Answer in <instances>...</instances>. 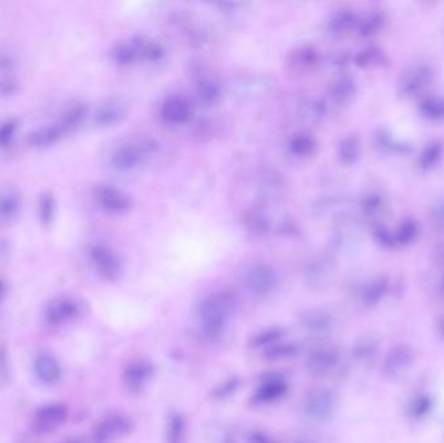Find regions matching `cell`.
I'll list each match as a JSON object with an SVG mask.
<instances>
[{
    "mask_svg": "<svg viewBox=\"0 0 444 443\" xmlns=\"http://www.w3.org/2000/svg\"><path fill=\"white\" fill-rule=\"evenodd\" d=\"M234 306V295L227 292L210 294L199 304L200 331L207 340H217L225 334Z\"/></svg>",
    "mask_w": 444,
    "mask_h": 443,
    "instance_id": "6da1fadb",
    "label": "cell"
},
{
    "mask_svg": "<svg viewBox=\"0 0 444 443\" xmlns=\"http://www.w3.org/2000/svg\"><path fill=\"white\" fill-rule=\"evenodd\" d=\"M156 150L158 144L151 138L128 142L114 150L111 156V164L118 172H130L144 164V161Z\"/></svg>",
    "mask_w": 444,
    "mask_h": 443,
    "instance_id": "7a4b0ae2",
    "label": "cell"
},
{
    "mask_svg": "<svg viewBox=\"0 0 444 443\" xmlns=\"http://www.w3.org/2000/svg\"><path fill=\"white\" fill-rule=\"evenodd\" d=\"M338 405V396L330 389H317L304 399V414L314 420L329 419Z\"/></svg>",
    "mask_w": 444,
    "mask_h": 443,
    "instance_id": "3957f363",
    "label": "cell"
},
{
    "mask_svg": "<svg viewBox=\"0 0 444 443\" xmlns=\"http://www.w3.org/2000/svg\"><path fill=\"white\" fill-rule=\"evenodd\" d=\"M90 259L96 272L107 281H116L123 272L118 255L109 246L98 243L90 248Z\"/></svg>",
    "mask_w": 444,
    "mask_h": 443,
    "instance_id": "277c9868",
    "label": "cell"
},
{
    "mask_svg": "<svg viewBox=\"0 0 444 443\" xmlns=\"http://www.w3.org/2000/svg\"><path fill=\"white\" fill-rule=\"evenodd\" d=\"M280 283L278 274L270 265H252L246 273L247 289L256 296H266L275 292Z\"/></svg>",
    "mask_w": 444,
    "mask_h": 443,
    "instance_id": "5b68a950",
    "label": "cell"
},
{
    "mask_svg": "<svg viewBox=\"0 0 444 443\" xmlns=\"http://www.w3.org/2000/svg\"><path fill=\"white\" fill-rule=\"evenodd\" d=\"M94 197L99 207L112 215H123L132 208V198L111 185L96 186Z\"/></svg>",
    "mask_w": 444,
    "mask_h": 443,
    "instance_id": "8992f818",
    "label": "cell"
},
{
    "mask_svg": "<svg viewBox=\"0 0 444 443\" xmlns=\"http://www.w3.org/2000/svg\"><path fill=\"white\" fill-rule=\"evenodd\" d=\"M340 359V351L335 346H319L309 352L307 367L316 375H326L339 366Z\"/></svg>",
    "mask_w": 444,
    "mask_h": 443,
    "instance_id": "52a82bcc",
    "label": "cell"
},
{
    "mask_svg": "<svg viewBox=\"0 0 444 443\" xmlns=\"http://www.w3.org/2000/svg\"><path fill=\"white\" fill-rule=\"evenodd\" d=\"M415 361V352L406 345H397L388 351L383 361V373L386 377L395 378L408 370Z\"/></svg>",
    "mask_w": 444,
    "mask_h": 443,
    "instance_id": "ba28073f",
    "label": "cell"
},
{
    "mask_svg": "<svg viewBox=\"0 0 444 443\" xmlns=\"http://www.w3.org/2000/svg\"><path fill=\"white\" fill-rule=\"evenodd\" d=\"M132 428V421L128 417L123 415H108L96 425L95 435L99 441H114L130 433Z\"/></svg>",
    "mask_w": 444,
    "mask_h": 443,
    "instance_id": "9c48e42d",
    "label": "cell"
},
{
    "mask_svg": "<svg viewBox=\"0 0 444 443\" xmlns=\"http://www.w3.org/2000/svg\"><path fill=\"white\" fill-rule=\"evenodd\" d=\"M287 389L289 385L281 376L275 375L265 378L256 389L255 394L252 396V403L255 405H272L286 396Z\"/></svg>",
    "mask_w": 444,
    "mask_h": 443,
    "instance_id": "30bf717a",
    "label": "cell"
},
{
    "mask_svg": "<svg viewBox=\"0 0 444 443\" xmlns=\"http://www.w3.org/2000/svg\"><path fill=\"white\" fill-rule=\"evenodd\" d=\"M68 410L63 405H49L40 408L34 416L33 426L39 433H49L66 423Z\"/></svg>",
    "mask_w": 444,
    "mask_h": 443,
    "instance_id": "8fae6325",
    "label": "cell"
},
{
    "mask_svg": "<svg viewBox=\"0 0 444 443\" xmlns=\"http://www.w3.org/2000/svg\"><path fill=\"white\" fill-rule=\"evenodd\" d=\"M161 117L164 121L171 125L186 123L192 116V107L187 99L182 96H170L160 110Z\"/></svg>",
    "mask_w": 444,
    "mask_h": 443,
    "instance_id": "7c38bea8",
    "label": "cell"
},
{
    "mask_svg": "<svg viewBox=\"0 0 444 443\" xmlns=\"http://www.w3.org/2000/svg\"><path fill=\"white\" fill-rule=\"evenodd\" d=\"M153 372L151 363L146 360L132 361L123 372V384L130 391H141L151 380Z\"/></svg>",
    "mask_w": 444,
    "mask_h": 443,
    "instance_id": "4fadbf2b",
    "label": "cell"
},
{
    "mask_svg": "<svg viewBox=\"0 0 444 443\" xmlns=\"http://www.w3.org/2000/svg\"><path fill=\"white\" fill-rule=\"evenodd\" d=\"M128 114V104L123 99L111 98L100 104L94 114L95 123L100 126H112L123 121Z\"/></svg>",
    "mask_w": 444,
    "mask_h": 443,
    "instance_id": "5bb4252c",
    "label": "cell"
},
{
    "mask_svg": "<svg viewBox=\"0 0 444 443\" xmlns=\"http://www.w3.org/2000/svg\"><path fill=\"white\" fill-rule=\"evenodd\" d=\"M143 43L144 38L142 37H135L117 43L112 51L114 61L120 66H129L135 60H142Z\"/></svg>",
    "mask_w": 444,
    "mask_h": 443,
    "instance_id": "9a60e30c",
    "label": "cell"
},
{
    "mask_svg": "<svg viewBox=\"0 0 444 443\" xmlns=\"http://www.w3.org/2000/svg\"><path fill=\"white\" fill-rule=\"evenodd\" d=\"M34 370L37 377L47 385L56 384L59 378L61 376V368L59 366L56 359L47 352H43L36 359Z\"/></svg>",
    "mask_w": 444,
    "mask_h": 443,
    "instance_id": "2e32d148",
    "label": "cell"
},
{
    "mask_svg": "<svg viewBox=\"0 0 444 443\" xmlns=\"http://www.w3.org/2000/svg\"><path fill=\"white\" fill-rule=\"evenodd\" d=\"M303 329L311 331L313 334H322L331 329L334 320L329 312L322 310H311L304 312L300 317Z\"/></svg>",
    "mask_w": 444,
    "mask_h": 443,
    "instance_id": "e0dca14e",
    "label": "cell"
},
{
    "mask_svg": "<svg viewBox=\"0 0 444 443\" xmlns=\"http://www.w3.org/2000/svg\"><path fill=\"white\" fill-rule=\"evenodd\" d=\"M79 313V307L76 302L73 301H59V302L54 303L47 312V319L51 324L54 325H59V324H63L66 321L72 320L73 317L78 316Z\"/></svg>",
    "mask_w": 444,
    "mask_h": 443,
    "instance_id": "ac0fdd59",
    "label": "cell"
},
{
    "mask_svg": "<svg viewBox=\"0 0 444 443\" xmlns=\"http://www.w3.org/2000/svg\"><path fill=\"white\" fill-rule=\"evenodd\" d=\"M430 81V73L426 68H413L412 70L406 72L403 77V82L401 87L403 91L408 95L417 94L422 87L427 85V82Z\"/></svg>",
    "mask_w": 444,
    "mask_h": 443,
    "instance_id": "d6986e66",
    "label": "cell"
},
{
    "mask_svg": "<svg viewBox=\"0 0 444 443\" xmlns=\"http://www.w3.org/2000/svg\"><path fill=\"white\" fill-rule=\"evenodd\" d=\"M331 272L330 260L328 257H316L307 268V281L313 286H321L329 278Z\"/></svg>",
    "mask_w": 444,
    "mask_h": 443,
    "instance_id": "ffe728a7",
    "label": "cell"
},
{
    "mask_svg": "<svg viewBox=\"0 0 444 443\" xmlns=\"http://www.w3.org/2000/svg\"><path fill=\"white\" fill-rule=\"evenodd\" d=\"M63 135H64V132H63L61 126L59 123H54V125L43 126V128L33 133L30 135V142L36 147H48V146L55 144Z\"/></svg>",
    "mask_w": 444,
    "mask_h": 443,
    "instance_id": "44dd1931",
    "label": "cell"
},
{
    "mask_svg": "<svg viewBox=\"0 0 444 443\" xmlns=\"http://www.w3.org/2000/svg\"><path fill=\"white\" fill-rule=\"evenodd\" d=\"M199 100L206 105L218 103L222 96V87L213 78H203L198 82L197 87Z\"/></svg>",
    "mask_w": 444,
    "mask_h": 443,
    "instance_id": "7402d4cb",
    "label": "cell"
},
{
    "mask_svg": "<svg viewBox=\"0 0 444 443\" xmlns=\"http://www.w3.org/2000/svg\"><path fill=\"white\" fill-rule=\"evenodd\" d=\"M431 408H433L431 398L424 393H418L408 402L406 415L409 416L412 420H422L430 414Z\"/></svg>",
    "mask_w": 444,
    "mask_h": 443,
    "instance_id": "603a6c76",
    "label": "cell"
},
{
    "mask_svg": "<svg viewBox=\"0 0 444 443\" xmlns=\"http://www.w3.org/2000/svg\"><path fill=\"white\" fill-rule=\"evenodd\" d=\"M290 151L299 158L311 156L317 149V142L311 134L307 133H298L295 134L290 141Z\"/></svg>",
    "mask_w": 444,
    "mask_h": 443,
    "instance_id": "cb8c5ba5",
    "label": "cell"
},
{
    "mask_svg": "<svg viewBox=\"0 0 444 443\" xmlns=\"http://www.w3.org/2000/svg\"><path fill=\"white\" fill-rule=\"evenodd\" d=\"M245 224L250 232L255 236H264L270 230V221L261 212L260 207H254L245 216Z\"/></svg>",
    "mask_w": 444,
    "mask_h": 443,
    "instance_id": "d4e9b609",
    "label": "cell"
},
{
    "mask_svg": "<svg viewBox=\"0 0 444 443\" xmlns=\"http://www.w3.org/2000/svg\"><path fill=\"white\" fill-rule=\"evenodd\" d=\"M355 91H356L355 82L351 78L343 77L332 84L330 95L335 103L344 104L350 102L351 98L355 95Z\"/></svg>",
    "mask_w": 444,
    "mask_h": 443,
    "instance_id": "484cf974",
    "label": "cell"
},
{
    "mask_svg": "<svg viewBox=\"0 0 444 443\" xmlns=\"http://www.w3.org/2000/svg\"><path fill=\"white\" fill-rule=\"evenodd\" d=\"M378 352V342L373 337H364L356 342L353 347V356L361 363H369L376 358Z\"/></svg>",
    "mask_w": 444,
    "mask_h": 443,
    "instance_id": "4316f807",
    "label": "cell"
},
{
    "mask_svg": "<svg viewBox=\"0 0 444 443\" xmlns=\"http://www.w3.org/2000/svg\"><path fill=\"white\" fill-rule=\"evenodd\" d=\"M388 290V281L385 278H378L364 289L361 299L365 307H374L377 303L381 302L385 292Z\"/></svg>",
    "mask_w": 444,
    "mask_h": 443,
    "instance_id": "83f0119b",
    "label": "cell"
},
{
    "mask_svg": "<svg viewBox=\"0 0 444 443\" xmlns=\"http://www.w3.org/2000/svg\"><path fill=\"white\" fill-rule=\"evenodd\" d=\"M86 116V108L84 105H75L72 108H69L66 114H63V117L60 119L59 125L61 126L64 134L69 132L76 130L77 128L84 123Z\"/></svg>",
    "mask_w": 444,
    "mask_h": 443,
    "instance_id": "f1b7e54d",
    "label": "cell"
},
{
    "mask_svg": "<svg viewBox=\"0 0 444 443\" xmlns=\"http://www.w3.org/2000/svg\"><path fill=\"white\" fill-rule=\"evenodd\" d=\"M284 331L278 328H270V329H265L260 333L255 334L251 340H250V346L252 349H268L270 346H273L275 343H278L280 340L282 338Z\"/></svg>",
    "mask_w": 444,
    "mask_h": 443,
    "instance_id": "f546056e",
    "label": "cell"
},
{
    "mask_svg": "<svg viewBox=\"0 0 444 443\" xmlns=\"http://www.w3.org/2000/svg\"><path fill=\"white\" fill-rule=\"evenodd\" d=\"M356 24H358V19L355 13L347 10H339L330 20V29L331 31L335 34H344L350 31Z\"/></svg>",
    "mask_w": 444,
    "mask_h": 443,
    "instance_id": "4dcf8cb0",
    "label": "cell"
},
{
    "mask_svg": "<svg viewBox=\"0 0 444 443\" xmlns=\"http://www.w3.org/2000/svg\"><path fill=\"white\" fill-rule=\"evenodd\" d=\"M298 354V346L293 343H275L263 351V356L266 360H284L293 358Z\"/></svg>",
    "mask_w": 444,
    "mask_h": 443,
    "instance_id": "1f68e13d",
    "label": "cell"
},
{
    "mask_svg": "<svg viewBox=\"0 0 444 443\" xmlns=\"http://www.w3.org/2000/svg\"><path fill=\"white\" fill-rule=\"evenodd\" d=\"M236 90L234 93L242 98H247V96H254L256 95L263 94L261 91V87L264 86L265 82L257 80V78H243V80H239L238 82H236Z\"/></svg>",
    "mask_w": 444,
    "mask_h": 443,
    "instance_id": "d6a6232c",
    "label": "cell"
},
{
    "mask_svg": "<svg viewBox=\"0 0 444 443\" xmlns=\"http://www.w3.org/2000/svg\"><path fill=\"white\" fill-rule=\"evenodd\" d=\"M319 61V52L312 46H303L293 54V63L302 68H309Z\"/></svg>",
    "mask_w": 444,
    "mask_h": 443,
    "instance_id": "836d02e7",
    "label": "cell"
},
{
    "mask_svg": "<svg viewBox=\"0 0 444 443\" xmlns=\"http://www.w3.org/2000/svg\"><path fill=\"white\" fill-rule=\"evenodd\" d=\"M339 159L346 163L351 164L358 159L359 156V141L356 137H347L339 144Z\"/></svg>",
    "mask_w": 444,
    "mask_h": 443,
    "instance_id": "e575fe53",
    "label": "cell"
},
{
    "mask_svg": "<svg viewBox=\"0 0 444 443\" xmlns=\"http://www.w3.org/2000/svg\"><path fill=\"white\" fill-rule=\"evenodd\" d=\"M186 430V421L183 416L180 414H173L170 416L168 423V441L169 443H181L183 434Z\"/></svg>",
    "mask_w": 444,
    "mask_h": 443,
    "instance_id": "d590c367",
    "label": "cell"
},
{
    "mask_svg": "<svg viewBox=\"0 0 444 443\" xmlns=\"http://www.w3.org/2000/svg\"><path fill=\"white\" fill-rule=\"evenodd\" d=\"M19 198L13 193L0 194V217L10 218L19 211Z\"/></svg>",
    "mask_w": 444,
    "mask_h": 443,
    "instance_id": "8d00e7d4",
    "label": "cell"
},
{
    "mask_svg": "<svg viewBox=\"0 0 444 443\" xmlns=\"http://www.w3.org/2000/svg\"><path fill=\"white\" fill-rule=\"evenodd\" d=\"M165 55V50L160 42L144 39L142 50V60L150 63H158Z\"/></svg>",
    "mask_w": 444,
    "mask_h": 443,
    "instance_id": "74e56055",
    "label": "cell"
},
{
    "mask_svg": "<svg viewBox=\"0 0 444 443\" xmlns=\"http://www.w3.org/2000/svg\"><path fill=\"white\" fill-rule=\"evenodd\" d=\"M55 215V199L51 194H43L39 199V217L43 224H49Z\"/></svg>",
    "mask_w": 444,
    "mask_h": 443,
    "instance_id": "f35d334b",
    "label": "cell"
},
{
    "mask_svg": "<svg viewBox=\"0 0 444 443\" xmlns=\"http://www.w3.org/2000/svg\"><path fill=\"white\" fill-rule=\"evenodd\" d=\"M17 130V123L8 120L0 125V146H7Z\"/></svg>",
    "mask_w": 444,
    "mask_h": 443,
    "instance_id": "ab89813d",
    "label": "cell"
},
{
    "mask_svg": "<svg viewBox=\"0 0 444 443\" xmlns=\"http://www.w3.org/2000/svg\"><path fill=\"white\" fill-rule=\"evenodd\" d=\"M439 156H441V147H439V144H430L427 149H426L425 152L422 153V158H421V160H422V165L424 167H430V165H433L434 163H436V160L439 159Z\"/></svg>",
    "mask_w": 444,
    "mask_h": 443,
    "instance_id": "60d3db41",
    "label": "cell"
},
{
    "mask_svg": "<svg viewBox=\"0 0 444 443\" xmlns=\"http://www.w3.org/2000/svg\"><path fill=\"white\" fill-rule=\"evenodd\" d=\"M379 25H381V19L377 16H370L367 20H364L361 22V27H360V33L362 36H370L373 33H376V30H378Z\"/></svg>",
    "mask_w": 444,
    "mask_h": 443,
    "instance_id": "b9f144b4",
    "label": "cell"
},
{
    "mask_svg": "<svg viewBox=\"0 0 444 443\" xmlns=\"http://www.w3.org/2000/svg\"><path fill=\"white\" fill-rule=\"evenodd\" d=\"M424 112L431 117H439L444 114V104L436 100H427L424 103Z\"/></svg>",
    "mask_w": 444,
    "mask_h": 443,
    "instance_id": "7bdbcfd3",
    "label": "cell"
},
{
    "mask_svg": "<svg viewBox=\"0 0 444 443\" xmlns=\"http://www.w3.org/2000/svg\"><path fill=\"white\" fill-rule=\"evenodd\" d=\"M379 57L378 52L374 51V50H367V51H362L360 54L359 57H356V61L358 64L361 66H372L377 57Z\"/></svg>",
    "mask_w": 444,
    "mask_h": 443,
    "instance_id": "ee69618b",
    "label": "cell"
},
{
    "mask_svg": "<svg viewBox=\"0 0 444 443\" xmlns=\"http://www.w3.org/2000/svg\"><path fill=\"white\" fill-rule=\"evenodd\" d=\"M247 442L248 443H275V440H272L269 435L263 432H251L248 434V438H247Z\"/></svg>",
    "mask_w": 444,
    "mask_h": 443,
    "instance_id": "f6af8a7d",
    "label": "cell"
},
{
    "mask_svg": "<svg viewBox=\"0 0 444 443\" xmlns=\"http://www.w3.org/2000/svg\"><path fill=\"white\" fill-rule=\"evenodd\" d=\"M236 386H238V380H236V378L229 380L224 384V386H221V389L216 391V396L218 398H222V396H227V394H231L236 390Z\"/></svg>",
    "mask_w": 444,
    "mask_h": 443,
    "instance_id": "bcb514c9",
    "label": "cell"
},
{
    "mask_svg": "<svg viewBox=\"0 0 444 443\" xmlns=\"http://www.w3.org/2000/svg\"><path fill=\"white\" fill-rule=\"evenodd\" d=\"M413 234H415V227L412 224H406V225H403V227L399 232V241L400 242H406V241H409L413 236Z\"/></svg>",
    "mask_w": 444,
    "mask_h": 443,
    "instance_id": "7dc6e473",
    "label": "cell"
},
{
    "mask_svg": "<svg viewBox=\"0 0 444 443\" xmlns=\"http://www.w3.org/2000/svg\"><path fill=\"white\" fill-rule=\"evenodd\" d=\"M435 329H436L438 336L444 340V316H442V317L438 320L436 325H435Z\"/></svg>",
    "mask_w": 444,
    "mask_h": 443,
    "instance_id": "c3c4849f",
    "label": "cell"
},
{
    "mask_svg": "<svg viewBox=\"0 0 444 443\" xmlns=\"http://www.w3.org/2000/svg\"><path fill=\"white\" fill-rule=\"evenodd\" d=\"M4 294H6V285L0 280V302H1L3 296H4Z\"/></svg>",
    "mask_w": 444,
    "mask_h": 443,
    "instance_id": "681fc988",
    "label": "cell"
},
{
    "mask_svg": "<svg viewBox=\"0 0 444 443\" xmlns=\"http://www.w3.org/2000/svg\"><path fill=\"white\" fill-rule=\"evenodd\" d=\"M4 367V359L1 356V354H0V372H1V369Z\"/></svg>",
    "mask_w": 444,
    "mask_h": 443,
    "instance_id": "f907efd6",
    "label": "cell"
},
{
    "mask_svg": "<svg viewBox=\"0 0 444 443\" xmlns=\"http://www.w3.org/2000/svg\"><path fill=\"white\" fill-rule=\"evenodd\" d=\"M293 443H311L309 441H296V442Z\"/></svg>",
    "mask_w": 444,
    "mask_h": 443,
    "instance_id": "816d5d0a",
    "label": "cell"
}]
</instances>
